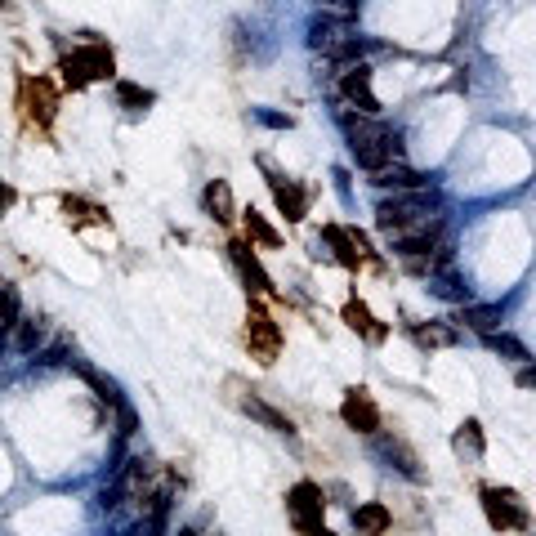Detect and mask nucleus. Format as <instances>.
Wrapping results in <instances>:
<instances>
[{
  "label": "nucleus",
  "mask_w": 536,
  "mask_h": 536,
  "mask_svg": "<svg viewBox=\"0 0 536 536\" xmlns=\"http://www.w3.org/2000/svg\"><path fill=\"white\" fill-rule=\"evenodd\" d=\"M376 228L389 237V242H402V237L429 233V228H443V219L434 215V201L425 193L420 197H394L376 206Z\"/></svg>",
  "instance_id": "nucleus-1"
},
{
  "label": "nucleus",
  "mask_w": 536,
  "mask_h": 536,
  "mask_svg": "<svg viewBox=\"0 0 536 536\" xmlns=\"http://www.w3.org/2000/svg\"><path fill=\"white\" fill-rule=\"evenodd\" d=\"M344 134H349V152L358 157V166L380 170L389 161H398V130L380 126L376 117H344Z\"/></svg>",
  "instance_id": "nucleus-2"
},
{
  "label": "nucleus",
  "mask_w": 536,
  "mask_h": 536,
  "mask_svg": "<svg viewBox=\"0 0 536 536\" xmlns=\"http://www.w3.org/2000/svg\"><path fill=\"white\" fill-rule=\"evenodd\" d=\"M59 72L72 90H85L90 81H112V76H117V59H112V50L103 41H85L81 50L63 54Z\"/></svg>",
  "instance_id": "nucleus-3"
},
{
  "label": "nucleus",
  "mask_w": 536,
  "mask_h": 536,
  "mask_svg": "<svg viewBox=\"0 0 536 536\" xmlns=\"http://www.w3.org/2000/svg\"><path fill=\"white\" fill-rule=\"evenodd\" d=\"M309 45H313V50H322L327 59H340V63H353L362 50H367V45H362L358 36L349 32V23H344V18H331V14L313 18V27H309Z\"/></svg>",
  "instance_id": "nucleus-4"
},
{
  "label": "nucleus",
  "mask_w": 536,
  "mask_h": 536,
  "mask_svg": "<svg viewBox=\"0 0 536 536\" xmlns=\"http://www.w3.org/2000/svg\"><path fill=\"white\" fill-rule=\"evenodd\" d=\"M246 349H251V358L260 367H273L277 353H282V331H277V322L268 318V309H260V304H251V313H246Z\"/></svg>",
  "instance_id": "nucleus-5"
},
{
  "label": "nucleus",
  "mask_w": 536,
  "mask_h": 536,
  "mask_svg": "<svg viewBox=\"0 0 536 536\" xmlns=\"http://www.w3.org/2000/svg\"><path fill=\"white\" fill-rule=\"evenodd\" d=\"M483 514H487V523L501 532L528 528V505H523L519 492H510V487H483Z\"/></svg>",
  "instance_id": "nucleus-6"
},
{
  "label": "nucleus",
  "mask_w": 536,
  "mask_h": 536,
  "mask_svg": "<svg viewBox=\"0 0 536 536\" xmlns=\"http://www.w3.org/2000/svg\"><path fill=\"white\" fill-rule=\"evenodd\" d=\"M286 510H291L295 528L304 536H313L322 528V510H327V496H322L318 483H295L291 492H286Z\"/></svg>",
  "instance_id": "nucleus-7"
},
{
  "label": "nucleus",
  "mask_w": 536,
  "mask_h": 536,
  "mask_svg": "<svg viewBox=\"0 0 536 536\" xmlns=\"http://www.w3.org/2000/svg\"><path fill=\"white\" fill-rule=\"evenodd\" d=\"M340 416H344V425L358 429V434H380V407H376V398H371L362 385L344 389Z\"/></svg>",
  "instance_id": "nucleus-8"
},
{
  "label": "nucleus",
  "mask_w": 536,
  "mask_h": 536,
  "mask_svg": "<svg viewBox=\"0 0 536 536\" xmlns=\"http://www.w3.org/2000/svg\"><path fill=\"white\" fill-rule=\"evenodd\" d=\"M340 90H344V99L362 112V117H380V99L371 94V67L349 63L344 67V76H340Z\"/></svg>",
  "instance_id": "nucleus-9"
},
{
  "label": "nucleus",
  "mask_w": 536,
  "mask_h": 536,
  "mask_svg": "<svg viewBox=\"0 0 536 536\" xmlns=\"http://www.w3.org/2000/svg\"><path fill=\"white\" fill-rule=\"evenodd\" d=\"M23 108H27V117L36 121V126H50L54 121V112H59V99H54V90H50V81H41V76H27L23 81Z\"/></svg>",
  "instance_id": "nucleus-10"
},
{
  "label": "nucleus",
  "mask_w": 536,
  "mask_h": 536,
  "mask_svg": "<svg viewBox=\"0 0 536 536\" xmlns=\"http://www.w3.org/2000/svg\"><path fill=\"white\" fill-rule=\"evenodd\" d=\"M268 188H273V201H277V210H282L286 219H304V210H309V193H304L295 179H282V175H268Z\"/></svg>",
  "instance_id": "nucleus-11"
},
{
  "label": "nucleus",
  "mask_w": 536,
  "mask_h": 536,
  "mask_svg": "<svg viewBox=\"0 0 536 536\" xmlns=\"http://www.w3.org/2000/svg\"><path fill=\"white\" fill-rule=\"evenodd\" d=\"M237 407H242L251 420H260L264 429H273V434H295L291 416H286V411H277V407H268V402H264L260 394H255V389H251V394H242V398H237Z\"/></svg>",
  "instance_id": "nucleus-12"
},
{
  "label": "nucleus",
  "mask_w": 536,
  "mask_h": 536,
  "mask_svg": "<svg viewBox=\"0 0 536 536\" xmlns=\"http://www.w3.org/2000/svg\"><path fill=\"white\" fill-rule=\"evenodd\" d=\"M201 206H206V215L215 219V224H233V219H237L233 188H228V179H210L206 193H201Z\"/></svg>",
  "instance_id": "nucleus-13"
},
{
  "label": "nucleus",
  "mask_w": 536,
  "mask_h": 536,
  "mask_svg": "<svg viewBox=\"0 0 536 536\" xmlns=\"http://www.w3.org/2000/svg\"><path fill=\"white\" fill-rule=\"evenodd\" d=\"M228 251H233V260H237V268H242V277H246V286H251V291L273 295V277L260 268V260H255V251H251V242H233Z\"/></svg>",
  "instance_id": "nucleus-14"
},
{
  "label": "nucleus",
  "mask_w": 536,
  "mask_h": 536,
  "mask_svg": "<svg viewBox=\"0 0 536 536\" xmlns=\"http://www.w3.org/2000/svg\"><path fill=\"white\" fill-rule=\"evenodd\" d=\"M371 184L380 188H398V193H411V188H425V175L411 166H402V161H389V166L371 170Z\"/></svg>",
  "instance_id": "nucleus-15"
},
{
  "label": "nucleus",
  "mask_w": 536,
  "mask_h": 536,
  "mask_svg": "<svg viewBox=\"0 0 536 536\" xmlns=\"http://www.w3.org/2000/svg\"><path fill=\"white\" fill-rule=\"evenodd\" d=\"M344 322H349V331H358L362 340H371V344H380V340L389 335V327L371 318V309H367L362 300H349V304H344Z\"/></svg>",
  "instance_id": "nucleus-16"
},
{
  "label": "nucleus",
  "mask_w": 536,
  "mask_h": 536,
  "mask_svg": "<svg viewBox=\"0 0 536 536\" xmlns=\"http://www.w3.org/2000/svg\"><path fill=\"white\" fill-rule=\"evenodd\" d=\"M353 523H358V536H385L394 519H389V510L380 501H367L353 510Z\"/></svg>",
  "instance_id": "nucleus-17"
},
{
  "label": "nucleus",
  "mask_w": 536,
  "mask_h": 536,
  "mask_svg": "<svg viewBox=\"0 0 536 536\" xmlns=\"http://www.w3.org/2000/svg\"><path fill=\"white\" fill-rule=\"evenodd\" d=\"M23 322V300H18L14 282H0V335H14V327Z\"/></svg>",
  "instance_id": "nucleus-18"
},
{
  "label": "nucleus",
  "mask_w": 536,
  "mask_h": 536,
  "mask_svg": "<svg viewBox=\"0 0 536 536\" xmlns=\"http://www.w3.org/2000/svg\"><path fill=\"white\" fill-rule=\"evenodd\" d=\"M461 322L469 331H496L501 327V304H465L461 309Z\"/></svg>",
  "instance_id": "nucleus-19"
},
{
  "label": "nucleus",
  "mask_w": 536,
  "mask_h": 536,
  "mask_svg": "<svg viewBox=\"0 0 536 536\" xmlns=\"http://www.w3.org/2000/svg\"><path fill=\"white\" fill-rule=\"evenodd\" d=\"M45 331H50V322H45V318H32V313H23V322H18V327H14V340H18V349H23V353L41 349Z\"/></svg>",
  "instance_id": "nucleus-20"
},
{
  "label": "nucleus",
  "mask_w": 536,
  "mask_h": 536,
  "mask_svg": "<svg viewBox=\"0 0 536 536\" xmlns=\"http://www.w3.org/2000/svg\"><path fill=\"white\" fill-rule=\"evenodd\" d=\"M63 210H67V219H76V224H108V210L94 206V201L63 197Z\"/></svg>",
  "instance_id": "nucleus-21"
},
{
  "label": "nucleus",
  "mask_w": 536,
  "mask_h": 536,
  "mask_svg": "<svg viewBox=\"0 0 536 536\" xmlns=\"http://www.w3.org/2000/svg\"><path fill=\"white\" fill-rule=\"evenodd\" d=\"M385 456H389V461H398V469H402L407 478H425V474H420L416 452H411V447L402 443V438H385Z\"/></svg>",
  "instance_id": "nucleus-22"
},
{
  "label": "nucleus",
  "mask_w": 536,
  "mask_h": 536,
  "mask_svg": "<svg viewBox=\"0 0 536 536\" xmlns=\"http://www.w3.org/2000/svg\"><path fill=\"white\" fill-rule=\"evenodd\" d=\"M117 99H121V108H130V112H148L152 103H157V94L143 90V85H134V81H121L117 85Z\"/></svg>",
  "instance_id": "nucleus-23"
},
{
  "label": "nucleus",
  "mask_w": 536,
  "mask_h": 536,
  "mask_svg": "<svg viewBox=\"0 0 536 536\" xmlns=\"http://www.w3.org/2000/svg\"><path fill=\"white\" fill-rule=\"evenodd\" d=\"M242 219H246V237H255V242H264V246H277V242H282V237H277V228L268 224L260 210H246Z\"/></svg>",
  "instance_id": "nucleus-24"
},
{
  "label": "nucleus",
  "mask_w": 536,
  "mask_h": 536,
  "mask_svg": "<svg viewBox=\"0 0 536 536\" xmlns=\"http://www.w3.org/2000/svg\"><path fill=\"white\" fill-rule=\"evenodd\" d=\"M483 340H487V349H492V353H505V358L528 362V349H523V344L514 340V335H505V331H487Z\"/></svg>",
  "instance_id": "nucleus-25"
},
{
  "label": "nucleus",
  "mask_w": 536,
  "mask_h": 536,
  "mask_svg": "<svg viewBox=\"0 0 536 536\" xmlns=\"http://www.w3.org/2000/svg\"><path fill=\"white\" fill-rule=\"evenodd\" d=\"M411 335H416V344H456V331L443 327V322H429V327H411Z\"/></svg>",
  "instance_id": "nucleus-26"
},
{
  "label": "nucleus",
  "mask_w": 536,
  "mask_h": 536,
  "mask_svg": "<svg viewBox=\"0 0 536 536\" xmlns=\"http://www.w3.org/2000/svg\"><path fill=\"white\" fill-rule=\"evenodd\" d=\"M465 447H469V452H483V429H478V420H465V425L461 429H456V452H465Z\"/></svg>",
  "instance_id": "nucleus-27"
},
{
  "label": "nucleus",
  "mask_w": 536,
  "mask_h": 536,
  "mask_svg": "<svg viewBox=\"0 0 536 536\" xmlns=\"http://www.w3.org/2000/svg\"><path fill=\"white\" fill-rule=\"evenodd\" d=\"M322 5H331V9H344V14H353V9H358L362 0H322Z\"/></svg>",
  "instance_id": "nucleus-28"
},
{
  "label": "nucleus",
  "mask_w": 536,
  "mask_h": 536,
  "mask_svg": "<svg viewBox=\"0 0 536 536\" xmlns=\"http://www.w3.org/2000/svg\"><path fill=\"white\" fill-rule=\"evenodd\" d=\"M519 385H523V389H536V367H523V371H519Z\"/></svg>",
  "instance_id": "nucleus-29"
},
{
  "label": "nucleus",
  "mask_w": 536,
  "mask_h": 536,
  "mask_svg": "<svg viewBox=\"0 0 536 536\" xmlns=\"http://www.w3.org/2000/svg\"><path fill=\"white\" fill-rule=\"evenodd\" d=\"M9 206H14V188L0 184V210H9Z\"/></svg>",
  "instance_id": "nucleus-30"
},
{
  "label": "nucleus",
  "mask_w": 536,
  "mask_h": 536,
  "mask_svg": "<svg viewBox=\"0 0 536 536\" xmlns=\"http://www.w3.org/2000/svg\"><path fill=\"white\" fill-rule=\"evenodd\" d=\"M179 536H197V532H193V528H184V532H179Z\"/></svg>",
  "instance_id": "nucleus-31"
},
{
  "label": "nucleus",
  "mask_w": 536,
  "mask_h": 536,
  "mask_svg": "<svg viewBox=\"0 0 536 536\" xmlns=\"http://www.w3.org/2000/svg\"><path fill=\"white\" fill-rule=\"evenodd\" d=\"M0 5H9V0H0Z\"/></svg>",
  "instance_id": "nucleus-32"
}]
</instances>
